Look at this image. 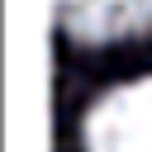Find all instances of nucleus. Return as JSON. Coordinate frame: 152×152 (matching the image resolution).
<instances>
[{
	"mask_svg": "<svg viewBox=\"0 0 152 152\" xmlns=\"http://www.w3.org/2000/svg\"><path fill=\"white\" fill-rule=\"evenodd\" d=\"M86 152H152V76L114 86L90 104Z\"/></svg>",
	"mask_w": 152,
	"mask_h": 152,
	"instance_id": "f257e3e1",
	"label": "nucleus"
},
{
	"mask_svg": "<svg viewBox=\"0 0 152 152\" xmlns=\"http://www.w3.org/2000/svg\"><path fill=\"white\" fill-rule=\"evenodd\" d=\"M52 14L76 43H119L152 24V0H52Z\"/></svg>",
	"mask_w": 152,
	"mask_h": 152,
	"instance_id": "f03ea898",
	"label": "nucleus"
}]
</instances>
